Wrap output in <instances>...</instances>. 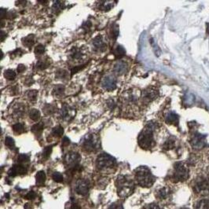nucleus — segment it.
<instances>
[{"mask_svg": "<svg viewBox=\"0 0 209 209\" xmlns=\"http://www.w3.org/2000/svg\"><path fill=\"white\" fill-rule=\"evenodd\" d=\"M155 130V124L150 122L142 130L138 138V142L139 146L143 149H151L155 145L153 132Z\"/></svg>", "mask_w": 209, "mask_h": 209, "instance_id": "f257e3e1", "label": "nucleus"}, {"mask_svg": "<svg viewBox=\"0 0 209 209\" xmlns=\"http://www.w3.org/2000/svg\"><path fill=\"white\" fill-rule=\"evenodd\" d=\"M135 179L139 186L145 188L152 187L156 180L149 169L144 166L139 167L135 170Z\"/></svg>", "mask_w": 209, "mask_h": 209, "instance_id": "f03ea898", "label": "nucleus"}, {"mask_svg": "<svg viewBox=\"0 0 209 209\" xmlns=\"http://www.w3.org/2000/svg\"><path fill=\"white\" fill-rule=\"evenodd\" d=\"M118 194L120 197H128L133 193L134 183L131 179L127 176H118L116 182Z\"/></svg>", "mask_w": 209, "mask_h": 209, "instance_id": "7ed1b4c3", "label": "nucleus"}, {"mask_svg": "<svg viewBox=\"0 0 209 209\" xmlns=\"http://www.w3.org/2000/svg\"><path fill=\"white\" fill-rule=\"evenodd\" d=\"M81 146L86 151H97L101 148L100 137L95 133H89L83 137L81 142Z\"/></svg>", "mask_w": 209, "mask_h": 209, "instance_id": "20e7f679", "label": "nucleus"}, {"mask_svg": "<svg viewBox=\"0 0 209 209\" xmlns=\"http://www.w3.org/2000/svg\"><path fill=\"white\" fill-rule=\"evenodd\" d=\"M97 167L100 170H108L111 169L116 165L115 158L106 153H102L98 156L97 159Z\"/></svg>", "mask_w": 209, "mask_h": 209, "instance_id": "39448f33", "label": "nucleus"}, {"mask_svg": "<svg viewBox=\"0 0 209 209\" xmlns=\"http://www.w3.org/2000/svg\"><path fill=\"white\" fill-rule=\"evenodd\" d=\"M189 177V171L182 163L175 164V171L173 173V179L176 182H184Z\"/></svg>", "mask_w": 209, "mask_h": 209, "instance_id": "423d86ee", "label": "nucleus"}, {"mask_svg": "<svg viewBox=\"0 0 209 209\" xmlns=\"http://www.w3.org/2000/svg\"><path fill=\"white\" fill-rule=\"evenodd\" d=\"M194 191L200 195H208L209 194V179L206 178L200 177L197 179L194 185Z\"/></svg>", "mask_w": 209, "mask_h": 209, "instance_id": "0eeeda50", "label": "nucleus"}, {"mask_svg": "<svg viewBox=\"0 0 209 209\" xmlns=\"http://www.w3.org/2000/svg\"><path fill=\"white\" fill-rule=\"evenodd\" d=\"M80 161V156L75 152H69L65 157V164L70 168H76Z\"/></svg>", "mask_w": 209, "mask_h": 209, "instance_id": "6e6552de", "label": "nucleus"}, {"mask_svg": "<svg viewBox=\"0 0 209 209\" xmlns=\"http://www.w3.org/2000/svg\"><path fill=\"white\" fill-rule=\"evenodd\" d=\"M158 96V91L153 86H149L148 88L145 89L142 94V99L144 103L150 102L151 101L154 100L155 98Z\"/></svg>", "mask_w": 209, "mask_h": 209, "instance_id": "1a4fd4ad", "label": "nucleus"}, {"mask_svg": "<svg viewBox=\"0 0 209 209\" xmlns=\"http://www.w3.org/2000/svg\"><path fill=\"white\" fill-rule=\"evenodd\" d=\"M69 57L74 62H80L86 57V50L83 47L74 46L69 52Z\"/></svg>", "mask_w": 209, "mask_h": 209, "instance_id": "9d476101", "label": "nucleus"}, {"mask_svg": "<svg viewBox=\"0 0 209 209\" xmlns=\"http://www.w3.org/2000/svg\"><path fill=\"white\" fill-rule=\"evenodd\" d=\"M190 144L193 149H200L203 148L204 146H205V138H204V136L201 134H199L197 132H196L195 134H193L192 137H191Z\"/></svg>", "mask_w": 209, "mask_h": 209, "instance_id": "9b49d317", "label": "nucleus"}, {"mask_svg": "<svg viewBox=\"0 0 209 209\" xmlns=\"http://www.w3.org/2000/svg\"><path fill=\"white\" fill-rule=\"evenodd\" d=\"M139 98V91L137 89H129L123 93V99L130 104L136 102Z\"/></svg>", "mask_w": 209, "mask_h": 209, "instance_id": "f8f14e48", "label": "nucleus"}, {"mask_svg": "<svg viewBox=\"0 0 209 209\" xmlns=\"http://www.w3.org/2000/svg\"><path fill=\"white\" fill-rule=\"evenodd\" d=\"M102 86L106 91H113L116 88V80L112 75H108L103 79Z\"/></svg>", "mask_w": 209, "mask_h": 209, "instance_id": "ddd939ff", "label": "nucleus"}, {"mask_svg": "<svg viewBox=\"0 0 209 209\" xmlns=\"http://www.w3.org/2000/svg\"><path fill=\"white\" fill-rule=\"evenodd\" d=\"M89 183L85 179H79L75 184V192L80 195L85 196L89 192Z\"/></svg>", "mask_w": 209, "mask_h": 209, "instance_id": "4468645a", "label": "nucleus"}, {"mask_svg": "<svg viewBox=\"0 0 209 209\" xmlns=\"http://www.w3.org/2000/svg\"><path fill=\"white\" fill-rule=\"evenodd\" d=\"M27 173V168L22 164H16L12 167L8 171V175L10 177H15L17 175H25Z\"/></svg>", "mask_w": 209, "mask_h": 209, "instance_id": "2eb2a0df", "label": "nucleus"}, {"mask_svg": "<svg viewBox=\"0 0 209 209\" xmlns=\"http://www.w3.org/2000/svg\"><path fill=\"white\" fill-rule=\"evenodd\" d=\"M128 70V65L127 62L123 61H120L114 65L113 72L115 74L118 75H122L126 74Z\"/></svg>", "mask_w": 209, "mask_h": 209, "instance_id": "dca6fc26", "label": "nucleus"}, {"mask_svg": "<svg viewBox=\"0 0 209 209\" xmlns=\"http://www.w3.org/2000/svg\"><path fill=\"white\" fill-rule=\"evenodd\" d=\"M75 109H73V108H71L68 105H65V104L63 105V107L62 108V110H61V112H60L62 119L67 120H68L69 119L73 118V116H75Z\"/></svg>", "mask_w": 209, "mask_h": 209, "instance_id": "f3484780", "label": "nucleus"}, {"mask_svg": "<svg viewBox=\"0 0 209 209\" xmlns=\"http://www.w3.org/2000/svg\"><path fill=\"white\" fill-rule=\"evenodd\" d=\"M92 44L93 46L94 47L96 50L98 51H104L107 48L106 43H104V39L102 36H96L92 41Z\"/></svg>", "mask_w": 209, "mask_h": 209, "instance_id": "a211bd4d", "label": "nucleus"}, {"mask_svg": "<svg viewBox=\"0 0 209 209\" xmlns=\"http://www.w3.org/2000/svg\"><path fill=\"white\" fill-rule=\"evenodd\" d=\"M165 120L169 124L177 125L179 123V116L175 112H168L167 114L166 117H165Z\"/></svg>", "mask_w": 209, "mask_h": 209, "instance_id": "6ab92c4d", "label": "nucleus"}, {"mask_svg": "<svg viewBox=\"0 0 209 209\" xmlns=\"http://www.w3.org/2000/svg\"><path fill=\"white\" fill-rule=\"evenodd\" d=\"M98 2L99 3V9L103 11H109L113 7L114 2L112 1H100Z\"/></svg>", "mask_w": 209, "mask_h": 209, "instance_id": "aec40b11", "label": "nucleus"}, {"mask_svg": "<svg viewBox=\"0 0 209 209\" xmlns=\"http://www.w3.org/2000/svg\"><path fill=\"white\" fill-rule=\"evenodd\" d=\"M22 43L23 44H24V46H25L26 47L28 48L32 47L35 43L34 35H29V36H28L23 38Z\"/></svg>", "mask_w": 209, "mask_h": 209, "instance_id": "412c9836", "label": "nucleus"}, {"mask_svg": "<svg viewBox=\"0 0 209 209\" xmlns=\"http://www.w3.org/2000/svg\"><path fill=\"white\" fill-rule=\"evenodd\" d=\"M194 209H209V199L199 200L194 206Z\"/></svg>", "mask_w": 209, "mask_h": 209, "instance_id": "4be33fe9", "label": "nucleus"}, {"mask_svg": "<svg viewBox=\"0 0 209 209\" xmlns=\"http://www.w3.org/2000/svg\"><path fill=\"white\" fill-rule=\"evenodd\" d=\"M43 127H44V123L43 122H39V123H36V124H35L32 127V133H34L36 136H39V135L42 134Z\"/></svg>", "mask_w": 209, "mask_h": 209, "instance_id": "5701e85b", "label": "nucleus"}, {"mask_svg": "<svg viewBox=\"0 0 209 209\" xmlns=\"http://www.w3.org/2000/svg\"><path fill=\"white\" fill-rule=\"evenodd\" d=\"M36 184L39 186H42L44 184V182L46 181V174L43 171H40L39 172H37L36 175Z\"/></svg>", "mask_w": 209, "mask_h": 209, "instance_id": "b1692460", "label": "nucleus"}, {"mask_svg": "<svg viewBox=\"0 0 209 209\" xmlns=\"http://www.w3.org/2000/svg\"><path fill=\"white\" fill-rule=\"evenodd\" d=\"M113 54L116 58H119V57H123V56H124L126 54L125 49H124V48H123L122 46L118 45L116 48H115V49H114Z\"/></svg>", "mask_w": 209, "mask_h": 209, "instance_id": "393cba45", "label": "nucleus"}, {"mask_svg": "<svg viewBox=\"0 0 209 209\" xmlns=\"http://www.w3.org/2000/svg\"><path fill=\"white\" fill-rule=\"evenodd\" d=\"M50 61L47 59V58H46V59H42V60H39V62L36 63V67L38 68H39V69H45V68H46L48 67V66L50 65Z\"/></svg>", "mask_w": 209, "mask_h": 209, "instance_id": "a878e982", "label": "nucleus"}, {"mask_svg": "<svg viewBox=\"0 0 209 209\" xmlns=\"http://www.w3.org/2000/svg\"><path fill=\"white\" fill-rule=\"evenodd\" d=\"M37 94H38V91L36 90H32V91H28L26 92L28 98L29 99L30 102H35L36 101Z\"/></svg>", "mask_w": 209, "mask_h": 209, "instance_id": "bb28decb", "label": "nucleus"}, {"mask_svg": "<svg viewBox=\"0 0 209 209\" xmlns=\"http://www.w3.org/2000/svg\"><path fill=\"white\" fill-rule=\"evenodd\" d=\"M29 116H30V118L32 119V120L36 121V120H38L39 118H40L41 114H40V112H39V110H37V109H32L31 111H30Z\"/></svg>", "mask_w": 209, "mask_h": 209, "instance_id": "cd10ccee", "label": "nucleus"}, {"mask_svg": "<svg viewBox=\"0 0 209 209\" xmlns=\"http://www.w3.org/2000/svg\"><path fill=\"white\" fill-rule=\"evenodd\" d=\"M13 130H14V131L15 134H20L25 132V128L22 123H16V124H14V125L13 126Z\"/></svg>", "mask_w": 209, "mask_h": 209, "instance_id": "c85d7f7f", "label": "nucleus"}, {"mask_svg": "<svg viewBox=\"0 0 209 209\" xmlns=\"http://www.w3.org/2000/svg\"><path fill=\"white\" fill-rule=\"evenodd\" d=\"M64 133V129L62 126H57L53 128L52 134L54 137H62Z\"/></svg>", "mask_w": 209, "mask_h": 209, "instance_id": "c756f323", "label": "nucleus"}, {"mask_svg": "<svg viewBox=\"0 0 209 209\" xmlns=\"http://www.w3.org/2000/svg\"><path fill=\"white\" fill-rule=\"evenodd\" d=\"M4 77L8 80H14L16 77V73L11 69H7L4 72Z\"/></svg>", "mask_w": 209, "mask_h": 209, "instance_id": "7c9ffc66", "label": "nucleus"}, {"mask_svg": "<svg viewBox=\"0 0 209 209\" xmlns=\"http://www.w3.org/2000/svg\"><path fill=\"white\" fill-rule=\"evenodd\" d=\"M54 92L55 95L57 96V97H61L65 93V86H62V85L55 86L54 89Z\"/></svg>", "mask_w": 209, "mask_h": 209, "instance_id": "2f4dec72", "label": "nucleus"}, {"mask_svg": "<svg viewBox=\"0 0 209 209\" xmlns=\"http://www.w3.org/2000/svg\"><path fill=\"white\" fill-rule=\"evenodd\" d=\"M119 35V28L118 26L114 24L112 26V28L110 30V36H111L112 39H116L117 38Z\"/></svg>", "mask_w": 209, "mask_h": 209, "instance_id": "473e14b6", "label": "nucleus"}, {"mask_svg": "<svg viewBox=\"0 0 209 209\" xmlns=\"http://www.w3.org/2000/svg\"><path fill=\"white\" fill-rule=\"evenodd\" d=\"M5 144H6V146H7V147H9L10 149H13L15 148V142H14V140L12 139L11 137H6V139H5Z\"/></svg>", "mask_w": 209, "mask_h": 209, "instance_id": "72a5a7b5", "label": "nucleus"}, {"mask_svg": "<svg viewBox=\"0 0 209 209\" xmlns=\"http://www.w3.org/2000/svg\"><path fill=\"white\" fill-rule=\"evenodd\" d=\"M68 76V73L67 71L64 70V69H59L57 71L56 73V77L59 78V79H62L65 80Z\"/></svg>", "mask_w": 209, "mask_h": 209, "instance_id": "f704fd0d", "label": "nucleus"}, {"mask_svg": "<svg viewBox=\"0 0 209 209\" xmlns=\"http://www.w3.org/2000/svg\"><path fill=\"white\" fill-rule=\"evenodd\" d=\"M175 142L174 139H169L168 141H167L166 142L164 143V149L165 150L171 149H173V148L175 147Z\"/></svg>", "mask_w": 209, "mask_h": 209, "instance_id": "c9c22d12", "label": "nucleus"}, {"mask_svg": "<svg viewBox=\"0 0 209 209\" xmlns=\"http://www.w3.org/2000/svg\"><path fill=\"white\" fill-rule=\"evenodd\" d=\"M63 3L64 2H61V1H54V5H53V11L57 12L62 10L63 9Z\"/></svg>", "mask_w": 209, "mask_h": 209, "instance_id": "e433bc0d", "label": "nucleus"}, {"mask_svg": "<svg viewBox=\"0 0 209 209\" xmlns=\"http://www.w3.org/2000/svg\"><path fill=\"white\" fill-rule=\"evenodd\" d=\"M17 162H18L20 164H26L28 162H29V157L25 154L19 155L18 157H17Z\"/></svg>", "mask_w": 209, "mask_h": 209, "instance_id": "4c0bfd02", "label": "nucleus"}, {"mask_svg": "<svg viewBox=\"0 0 209 209\" xmlns=\"http://www.w3.org/2000/svg\"><path fill=\"white\" fill-rule=\"evenodd\" d=\"M168 190L165 188L160 189L158 192H157V197H159L160 199H165L168 197Z\"/></svg>", "mask_w": 209, "mask_h": 209, "instance_id": "58836bf2", "label": "nucleus"}, {"mask_svg": "<svg viewBox=\"0 0 209 209\" xmlns=\"http://www.w3.org/2000/svg\"><path fill=\"white\" fill-rule=\"evenodd\" d=\"M52 146H46L43 151V157L44 159H47L50 157V153L52 152Z\"/></svg>", "mask_w": 209, "mask_h": 209, "instance_id": "ea45409f", "label": "nucleus"}, {"mask_svg": "<svg viewBox=\"0 0 209 209\" xmlns=\"http://www.w3.org/2000/svg\"><path fill=\"white\" fill-rule=\"evenodd\" d=\"M52 178L54 181L57 182H62L63 181V176L61 173L59 172H54L52 175Z\"/></svg>", "mask_w": 209, "mask_h": 209, "instance_id": "a19ab883", "label": "nucleus"}, {"mask_svg": "<svg viewBox=\"0 0 209 209\" xmlns=\"http://www.w3.org/2000/svg\"><path fill=\"white\" fill-rule=\"evenodd\" d=\"M45 52V46L43 45H38L35 48V53L37 55H42Z\"/></svg>", "mask_w": 209, "mask_h": 209, "instance_id": "79ce46f5", "label": "nucleus"}, {"mask_svg": "<svg viewBox=\"0 0 209 209\" xmlns=\"http://www.w3.org/2000/svg\"><path fill=\"white\" fill-rule=\"evenodd\" d=\"M43 110H44V112H45L46 113L50 114V113H54L55 111V109H54V107L52 106L51 104H46Z\"/></svg>", "mask_w": 209, "mask_h": 209, "instance_id": "37998d69", "label": "nucleus"}, {"mask_svg": "<svg viewBox=\"0 0 209 209\" xmlns=\"http://www.w3.org/2000/svg\"><path fill=\"white\" fill-rule=\"evenodd\" d=\"M36 194L33 191H31V192H29V193H28L24 197V198L26 199V200H34L35 198H36Z\"/></svg>", "mask_w": 209, "mask_h": 209, "instance_id": "c03bdc74", "label": "nucleus"}, {"mask_svg": "<svg viewBox=\"0 0 209 209\" xmlns=\"http://www.w3.org/2000/svg\"><path fill=\"white\" fill-rule=\"evenodd\" d=\"M144 209H163V208L160 207L159 205H157V204L152 203V204H150V205H146Z\"/></svg>", "mask_w": 209, "mask_h": 209, "instance_id": "a18cd8bd", "label": "nucleus"}, {"mask_svg": "<svg viewBox=\"0 0 209 209\" xmlns=\"http://www.w3.org/2000/svg\"><path fill=\"white\" fill-rule=\"evenodd\" d=\"M109 209H123V205L120 203H114L109 207Z\"/></svg>", "mask_w": 209, "mask_h": 209, "instance_id": "49530a36", "label": "nucleus"}, {"mask_svg": "<svg viewBox=\"0 0 209 209\" xmlns=\"http://www.w3.org/2000/svg\"><path fill=\"white\" fill-rule=\"evenodd\" d=\"M22 54H23V52L21 49H17L16 50H14V52L12 53V54L14 55L15 57H17V56H21Z\"/></svg>", "mask_w": 209, "mask_h": 209, "instance_id": "de8ad7c7", "label": "nucleus"}, {"mask_svg": "<svg viewBox=\"0 0 209 209\" xmlns=\"http://www.w3.org/2000/svg\"><path fill=\"white\" fill-rule=\"evenodd\" d=\"M25 68H26V67H25L24 65L21 64V65H19L17 66V72H18L19 73H23V72L25 70Z\"/></svg>", "mask_w": 209, "mask_h": 209, "instance_id": "09e8293b", "label": "nucleus"}, {"mask_svg": "<svg viewBox=\"0 0 209 209\" xmlns=\"http://www.w3.org/2000/svg\"><path fill=\"white\" fill-rule=\"evenodd\" d=\"M69 143H70L69 139H68L67 137H64L63 139H62V145H63L64 146H68Z\"/></svg>", "mask_w": 209, "mask_h": 209, "instance_id": "8fccbe9b", "label": "nucleus"}, {"mask_svg": "<svg viewBox=\"0 0 209 209\" xmlns=\"http://www.w3.org/2000/svg\"><path fill=\"white\" fill-rule=\"evenodd\" d=\"M6 17V9L1 8V18L3 19Z\"/></svg>", "mask_w": 209, "mask_h": 209, "instance_id": "3c124183", "label": "nucleus"}, {"mask_svg": "<svg viewBox=\"0 0 209 209\" xmlns=\"http://www.w3.org/2000/svg\"><path fill=\"white\" fill-rule=\"evenodd\" d=\"M70 209H81L80 208V206L78 204H73L72 206H71V208Z\"/></svg>", "mask_w": 209, "mask_h": 209, "instance_id": "603ef678", "label": "nucleus"}, {"mask_svg": "<svg viewBox=\"0 0 209 209\" xmlns=\"http://www.w3.org/2000/svg\"><path fill=\"white\" fill-rule=\"evenodd\" d=\"M6 36H7L6 33H5L3 31H1V41L2 42L3 40H4V39L6 38Z\"/></svg>", "mask_w": 209, "mask_h": 209, "instance_id": "864d4df0", "label": "nucleus"}, {"mask_svg": "<svg viewBox=\"0 0 209 209\" xmlns=\"http://www.w3.org/2000/svg\"><path fill=\"white\" fill-rule=\"evenodd\" d=\"M24 208H25V209H32V207L31 206V205H30V204H28H28H26V205L24 206Z\"/></svg>", "mask_w": 209, "mask_h": 209, "instance_id": "5fc2aeb1", "label": "nucleus"}, {"mask_svg": "<svg viewBox=\"0 0 209 209\" xmlns=\"http://www.w3.org/2000/svg\"><path fill=\"white\" fill-rule=\"evenodd\" d=\"M206 31H207V34L209 35V23H207V25H206Z\"/></svg>", "mask_w": 209, "mask_h": 209, "instance_id": "6e6d98bb", "label": "nucleus"}, {"mask_svg": "<svg viewBox=\"0 0 209 209\" xmlns=\"http://www.w3.org/2000/svg\"><path fill=\"white\" fill-rule=\"evenodd\" d=\"M181 209H189V208H181Z\"/></svg>", "mask_w": 209, "mask_h": 209, "instance_id": "4d7b16f0", "label": "nucleus"}]
</instances>
